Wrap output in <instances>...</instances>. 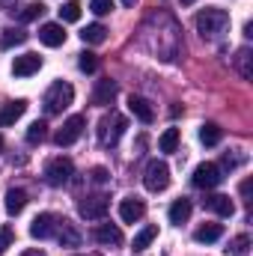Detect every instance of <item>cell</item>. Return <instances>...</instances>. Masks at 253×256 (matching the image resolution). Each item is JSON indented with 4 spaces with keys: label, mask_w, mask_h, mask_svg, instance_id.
Here are the masks:
<instances>
[{
    "label": "cell",
    "mask_w": 253,
    "mask_h": 256,
    "mask_svg": "<svg viewBox=\"0 0 253 256\" xmlns=\"http://www.w3.org/2000/svg\"><path fill=\"white\" fill-rule=\"evenodd\" d=\"M230 24V12L226 9H218V6H208L196 15V33L202 39H214L218 33H224Z\"/></svg>",
    "instance_id": "obj_1"
},
{
    "label": "cell",
    "mask_w": 253,
    "mask_h": 256,
    "mask_svg": "<svg viewBox=\"0 0 253 256\" xmlns=\"http://www.w3.org/2000/svg\"><path fill=\"white\" fill-rule=\"evenodd\" d=\"M74 102V90H72V84H66V80H54L51 86H48V92H45V98H42V104H45V114H63L66 108Z\"/></svg>",
    "instance_id": "obj_2"
},
{
    "label": "cell",
    "mask_w": 253,
    "mask_h": 256,
    "mask_svg": "<svg viewBox=\"0 0 253 256\" xmlns=\"http://www.w3.org/2000/svg\"><path fill=\"white\" fill-rule=\"evenodd\" d=\"M126 128H128V120L122 116V114L104 116V120L98 122V143H102V146H116L120 137L126 134Z\"/></svg>",
    "instance_id": "obj_3"
},
{
    "label": "cell",
    "mask_w": 253,
    "mask_h": 256,
    "mask_svg": "<svg viewBox=\"0 0 253 256\" xmlns=\"http://www.w3.org/2000/svg\"><path fill=\"white\" fill-rule=\"evenodd\" d=\"M143 185H146V191H152V194L167 191V185H170V167L164 161H149L146 170H143Z\"/></svg>",
    "instance_id": "obj_4"
},
{
    "label": "cell",
    "mask_w": 253,
    "mask_h": 256,
    "mask_svg": "<svg viewBox=\"0 0 253 256\" xmlns=\"http://www.w3.org/2000/svg\"><path fill=\"white\" fill-rule=\"evenodd\" d=\"M72 176H74V164H72V158H54V161H48V167H45V182L48 185H54V188H63L72 182Z\"/></svg>",
    "instance_id": "obj_5"
},
{
    "label": "cell",
    "mask_w": 253,
    "mask_h": 256,
    "mask_svg": "<svg viewBox=\"0 0 253 256\" xmlns=\"http://www.w3.org/2000/svg\"><path fill=\"white\" fill-rule=\"evenodd\" d=\"M220 182H224V173H220V167L212 164V161H206V164H200V167L194 170V185L202 188V191H212V188H218Z\"/></svg>",
    "instance_id": "obj_6"
},
{
    "label": "cell",
    "mask_w": 253,
    "mask_h": 256,
    "mask_svg": "<svg viewBox=\"0 0 253 256\" xmlns=\"http://www.w3.org/2000/svg\"><path fill=\"white\" fill-rule=\"evenodd\" d=\"M108 206H110V200H108L104 194H96V196H86V200L78 206V212H80L84 220H102V218L108 214Z\"/></svg>",
    "instance_id": "obj_7"
},
{
    "label": "cell",
    "mask_w": 253,
    "mask_h": 256,
    "mask_svg": "<svg viewBox=\"0 0 253 256\" xmlns=\"http://www.w3.org/2000/svg\"><path fill=\"white\" fill-rule=\"evenodd\" d=\"M84 126H86V120H84V116H78V114H74V116H68V120L63 122V128L54 134L57 146H72V143L84 134Z\"/></svg>",
    "instance_id": "obj_8"
},
{
    "label": "cell",
    "mask_w": 253,
    "mask_h": 256,
    "mask_svg": "<svg viewBox=\"0 0 253 256\" xmlns=\"http://www.w3.org/2000/svg\"><path fill=\"white\" fill-rule=\"evenodd\" d=\"M54 232H57V218H54L51 212H45V214H36V218H33V224H30V236H33V238H39V242H42V238H51Z\"/></svg>",
    "instance_id": "obj_9"
},
{
    "label": "cell",
    "mask_w": 253,
    "mask_h": 256,
    "mask_svg": "<svg viewBox=\"0 0 253 256\" xmlns=\"http://www.w3.org/2000/svg\"><path fill=\"white\" fill-rule=\"evenodd\" d=\"M39 42H42V45H48V48H60V45L66 42L63 24H57V21L42 24V27H39Z\"/></svg>",
    "instance_id": "obj_10"
},
{
    "label": "cell",
    "mask_w": 253,
    "mask_h": 256,
    "mask_svg": "<svg viewBox=\"0 0 253 256\" xmlns=\"http://www.w3.org/2000/svg\"><path fill=\"white\" fill-rule=\"evenodd\" d=\"M42 68V57L39 54H21V57H15V63H12V74L15 78H30V74H36Z\"/></svg>",
    "instance_id": "obj_11"
},
{
    "label": "cell",
    "mask_w": 253,
    "mask_h": 256,
    "mask_svg": "<svg viewBox=\"0 0 253 256\" xmlns=\"http://www.w3.org/2000/svg\"><path fill=\"white\" fill-rule=\"evenodd\" d=\"M143 214H146V202H143V200H137V196H126V200L120 202V218H122L126 224H137Z\"/></svg>",
    "instance_id": "obj_12"
},
{
    "label": "cell",
    "mask_w": 253,
    "mask_h": 256,
    "mask_svg": "<svg viewBox=\"0 0 253 256\" xmlns=\"http://www.w3.org/2000/svg\"><path fill=\"white\" fill-rule=\"evenodd\" d=\"M96 242L104 248H120L122 244V230L116 224H98L96 226Z\"/></svg>",
    "instance_id": "obj_13"
},
{
    "label": "cell",
    "mask_w": 253,
    "mask_h": 256,
    "mask_svg": "<svg viewBox=\"0 0 253 256\" xmlns=\"http://www.w3.org/2000/svg\"><path fill=\"white\" fill-rule=\"evenodd\" d=\"M24 110H27V102H24V98L6 102V104H3V110H0V126H3V128L15 126V122H18V120L24 116Z\"/></svg>",
    "instance_id": "obj_14"
},
{
    "label": "cell",
    "mask_w": 253,
    "mask_h": 256,
    "mask_svg": "<svg viewBox=\"0 0 253 256\" xmlns=\"http://www.w3.org/2000/svg\"><path fill=\"white\" fill-rule=\"evenodd\" d=\"M206 208H212V212L220 214V218H232V214H236V202H232L226 194H212V196H206Z\"/></svg>",
    "instance_id": "obj_15"
},
{
    "label": "cell",
    "mask_w": 253,
    "mask_h": 256,
    "mask_svg": "<svg viewBox=\"0 0 253 256\" xmlns=\"http://www.w3.org/2000/svg\"><path fill=\"white\" fill-rule=\"evenodd\" d=\"M128 110H131L140 122H146V126L155 120V110H152V104H149L143 96H131V98H128Z\"/></svg>",
    "instance_id": "obj_16"
},
{
    "label": "cell",
    "mask_w": 253,
    "mask_h": 256,
    "mask_svg": "<svg viewBox=\"0 0 253 256\" xmlns=\"http://www.w3.org/2000/svg\"><path fill=\"white\" fill-rule=\"evenodd\" d=\"M114 96H116V84H114V80H98L96 90H92V104L108 108V104L114 102Z\"/></svg>",
    "instance_id": "obj_17"
},
{
    "label": "cell",
    "mask_w": 253,
    "mask_h": 256,
    "mask_svg": "<svg viewBox=\"0 0 253 256\" xmlns=\"http://www.w3.org/2000/svg\"><path fill=\"white\" fill-rule=\"evenodd\" d=\"M57 238H60L63 248H80V232L68 220H57Z\"/></svg>",
    "instance_id": "obj_18"
},
{
    "label": "cell",
    "mask_w": 253,
    "mask_h": 256,
    "mask_svg": "<svg viewBox=\"0 0 253 256\" xmlns=\"http://www.w3.org/2000/svg\"><path fill=\"white\" fill-rule=\"evenodd\" d=\"M24 206H27V191H24V188H9V191H6V212H9L12 218L21 214Z\"/></svg>",
    "instance_id": "obj_19"
},
{
    "label": "cell",
    "mask_w": 253,
    "mask_h": 256,
    "mask_svg": "<svg viewBox=\"0 0 253 256\" xmlns=\"http://www.w3.org/2000/svg\"><path fill=\"white\" fill-rule=\"evenodd\" d=\"M224 236V226L220 224H202V226H196V232H194V238L200 242V244H212V242H218Z\"/></svg>",
    "instance_id": "obj_20"
},
{
    "label": "cell",
    "mask_w": 253,
    "mask_h": 256,
    "mask_svg": "<svg viewBox=\"0 0 253 256\" xmlns=\"http://www.w3.org/2000/svg\"><path fill=\"white\" fill-rule=\"evenodd\" d=\"M80 39H84L86 45H102V42L108 39V27H104V24H86V27L80 30Z\"/></svg>",
    "instance_id": "obj_21"
},
{
    "label": "cell",
    "mask_w": 253,
    "mask_h": 256,
    "mask_svg": "<svg viewBox=\"0 0 253 256\" xmlns=\"http://www.w3.org/2000/svg\"><path fill=\"white\" fill-rule=\"evenodd\" d=\"M24 42H27V33H24L21 27H6L3 36H0V48H3V51H9V48H15V45H24Z\"/></svg>",
    "instance_id": "obj_22"
},
{
    "label": "cell",
    "mask_w": 253,
    "mask_h": 256,
    "mask_svg": "<svg viewBox=\"0 0 253 256\" xmlns=\"http://www.w3.org/2000/svg\"><path fill=\"white\" fill-rule=\"evenodd\" d=\"M42 12H45V6H42V3H27V6H18V9H12V15H15L21 24H27V21H36Z\"/></svg>",
    "instance_id": "obj_23"
},
{
    "label": "cell",
    "mask_w": 253,
    "mask_h": 256,
    "mask_svg": "<svg viewBox=\"0 0 253 256\" xmlns=\"http://www.w3.org/2000/svg\"><path fill=\"white\" fill-rule=\"evenodd\" d=\"M155 236H158V226H155V224H149V226H143V230L134 236V244H131V248L140 254V250H146V248L155 242Z\"/></svg>",
    "instance_id": "obj_24"
},
{
    "label": "cell",
    "mask_w": 253,
    "mask_h": 256,
    "mask_svg": "<svg viewBox=\"0 0 253 256\" xmlns=\"http://www.w3.org/2000/svg\"><path fill=\"white\" fill-rule=\"evenodd\" d=\"M176 146H179V128H167L161 137H158V149L161 152H176Z\"/></svg>",
    "instance_id": "obj_25"
},
{
    "label": "cell",
    "mask_w": 253,
    "mask_h": 256,
    "mask_svg": "<svg viewBox=\"0 0 253 256\" xmlns=\"http://www.w3.org/2000/svg\"><path fill=\"white\" fill-rule=\"evenodd\" d=\"M220 137H224V131H220V126H214V122H206V126L200 128V140L206 146H218Z\"/></svg>",
    "instance_id": "obj_26"
},
{
    "label": "cell",
    "mask_w": 253,
    "mask_h": 256,
    "mask_svg": "<svg viewBox=\"0 0 253 256\" xmlns=\"http://www.w3.org/2000/svg\"><path fill=\"white\" fill-rule=\"evenodd\" d=\"M188 218H190V200H176L170 206V220L173 224H185Z\"/></svg>",
    "instance_id": "obj_27"
},
{
    "label": "cell",
    "mask_w": 253,
    "mask_h": 256,
    "mask_svg": "<svg viewBox=\"0 0 253 256\" xmlns=\"http://www.w3.org/2000/svg\"><path fill=\"white\" fill-rule=\"evenodd\" d=\"M236 66H238V74H242L244 80H250V78H253V68H250V48H242V51L236 54Z\"/></svg>",
    "instance_id": "obj_28"
},
{
    "label": "cell",
    "mask_w": 253,
    "mask_h": 256,
    "mask_svg": "<svg viewBox=\"0 0 253 256\" xmlns=\"http://www.w3.org/2000/svg\"><path fill=\"white\" fill-rule=\"evenodd\" d=\"M80 18V3L78 0H68V3H63V9H60V21H66V24H74Z\"/></svg>",
    "instance_id": "obj_29"
},
{
    "label": "cell",
    "mask_w": 253,
    "mask_h": 256,
    "mask_svg": "<svg viewBox=\"0 0 253 256\" xmlns=\"http://www.w3.org/2000/svg\"><path fill=\"white\" fill-rule=\"evenodd\" d=\"M45 137H48V126H45L42 120H36L33 126L27 128V143H33V146H36V143H42Z\"/></svg>",
    "instance_id": "obj_30"
},
{
    "label": "cell",
    "mask_w": 253,
    "mask_h": 256,
    "mask_svg": "<svg viewBox=\"0 0 253 256\" xmlns=\"http://www.w3.org/2000/svg\"><path fill=\"white\" fill-rule=\"evenodd\" d=\"M248 250H250V238L248 236H236L230 242V248H226V256H244Z\"/></svg>",
    "instance_id": "obj_31"
},
{
    "label": "cell",
    "mask_w": 253,
    "mask_h": 256,
    "mask_svg": "<svg viewBox=\"0 0 253 256\" xmlns=\"http://www.w3.org/2000/svg\"><path fill=\"white\" fill-rule=\"evenodd\" d=\"M78 66H80V72H86V74H92V72L98 68V60H96V54H90V51H84V54H80V60H78Z\"/></svg>",
    "instance_id": "obj_32"
},
{
    "label": "cell",
    "mask_w": 253,
    "mask_h": 256,
    "mask_svg": "<svg viewBox=\"0 0 253 256\" xmlns=\"http://www.w3.org/2000/svg\"><path fill=\"white\" fill-rule=\"evenodd\" d=\"M90 9H92L96 15H108V12H114V0H92Z\"/></svg>",
    "instance_id": "obj_33"
},
{
    "label": "cell",
    "mask_w": 253,
    "mask_h": 256,
    "mask_svg": "<svg viewBox=\"0 0 253 256\" xmlns=\"http://www.w3.org/2000/svg\"><path fill=\"white\" fill-rule=\"evenodd\" d=\"M12 238H15V236H12V230H9V226H3V230H0V254L12 244Z\"/></svg>",
    "instance_id": "obj_34"
},
{
    "label": "cell",
    "mask_w": 253,
    "mask_h": 256,
    "mask_svg": "<svg viewBox=\"0 0 253 256\" xmlns=\"http://www.w3.org/2000/svg\"><path fill=\"white\" fill-rule=\"evenodd\" d=\"M108 179H110V173H108L104 167H96V170H92V182H96V185H104Z\"/></svg>",
    "instance_id": "obj_35"
},
{
    "label": "cell",
    "mask_w": 253,
    "mask_h": 256,
    "mask_svg": "<svg viewBox=\"0 0 253 256\" xmlns=\"http://www.w3.org/2000/svg\"><path fill=\"white\" fill-rule=\"evenodd\" d=\"M242 196H250V179H248V182H242Z\"/></svg>",
    "instance_id": "obj_36"
},
{
    "label": "cell",
    "mask_w": 253,
    "mask_h": 256,
    "mask_svg": "<svg viewBox=\"0 0 253 256\" xmlns=\"http://www.w3.org/2000/svg\"><path fill=\"white\" fill-rule=\"evenodd\" d=\"M21 256H45V250H24Z\"/></svg>",
    "instance_id": "obj_37"
},
{
    "label": "cell",
    "mask_w": 253,
    "mask_h": 256,
    "mask_svg": "<svg viewBox=\"0 0 253 256\" xmlns=\"http://www.w3.org/2000/svg\"><path fill=\"white\" fill-rule=\"evenodd\" d=\"M122 3H126V6H134V3H137V0H122Z\"/></svg>",
    "instance_id": "obj_38"
},
{
    "label": "cell",
    "mask_w": 253,
    "mask_h": 256,
    "mask_svg": "<svg viewBox=\"0 0 253 256\" xmlns=\"http://www.w3.org/2000/svg\"><path fill=\"white\" fill-rule=\"evenodd\" d=\"M182 3H185V6H190V3H194V0H182Z\"/></svg>",
    "instance_id": "obj_39"
},
{
    "label": "cell",
    "mask_w": 253,
    "mask_h": 256,
    "mask_svg": "<svg viewBox=\"0 0 253 256\" xmlns=\"http://www.w3.org/2000/svg\"><path fill=\"white\" fill-rule=\"evenodd\" d=\"M0 152H3V137H0Z\"/></svg>",
    "instance_id": "obj_40"
}]
</instances>
